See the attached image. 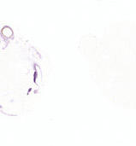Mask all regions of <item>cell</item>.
I'll return each mask as SVG.
<instances>
[{
  "instance_id": "obj_1",
  "label": "cell",
  "mask_w": 136,
  "mask_h": 146,
  "mask_svg": "<svg viewBox=\"0 0 136 146\" xmlns=\"http://www.w3.org/2000/svg\"><path fill=\"white\" fill-rule=\"evenodd\" d=\"M2 33L3 34V36H5L6 38H9L12 36L13 34V30L11 29V27L5 26L2 28Z\"/></svg>"
}]
</instances>
